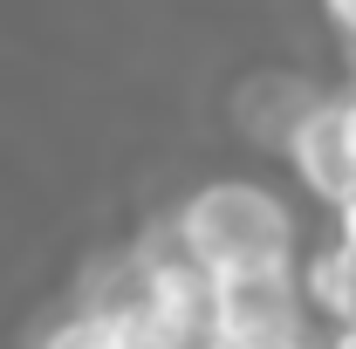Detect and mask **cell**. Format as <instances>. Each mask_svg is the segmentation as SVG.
I'll return each instance as SVG.
<instances>
[{"instance_id":"obj_7","label":"cell","mask_w":356,"mask_h":349,"mask_svg":"<svg viewBox=\"0 0 356 349\" xmlns=\"http://www.w3.org/2000/svg\"><path fill=\"white\" fill-rule=\"evenodd\" d=\"M336 219H343V240H350V247H356V192H350V199H343V206H336Z\"/></svg>"},{"instance_id":"obj_3","label":"cell","mask_w":356,"mask_h":349,"mask_svg":"<svg viewBox=\"0 0 356 349\" xmlns=\"http://www.w3.org/2000/svg\"><path fill=\"white\" fill-rule=\"evenodd\" d=\"M281 151H288L295 178L309 185L329 213L356 192V124H350V103L315 96L309 110H302V124L288 131V144H281Z\"/></svg>"},{"instance_id":"obj_5","label":"cell","mask_w":356,"mask_h":349,"mask_svg":"<svg viewBox=\"0 0 356 349\" xmlns=\"http://www.w3.org/2000/svg\"><path fill=\"white\" fill-rule=\"evenodd\" d=\"M42 349H124V336H117L110 308H76V315H62L42 336Z\"/></svg>"},{"instance_id":"obj_6","label":"cell","mask_w":356,"mask_h":349,"mask_svg":"<svg viewBox=\"0 0 356 349\" xmlns=\"http://www.w3.org/2000/svg\"><path fill=\"white\" fill-rule=\"evenodd\" d=\"M322 7H329V21H336V28L356 42V0H322Z\"/></svg>"},{"instance_id":"obj_8","label":"cell","mask_w":356,"mask_h":349,"mask_svg":"<svg viewBox=\"0 0 356 349\" xmlns=\"http://www.w3.org/2000/svg\"><path fill=\"white\" fill-rule=\"evenodd\" d=\"M350 124H356V96H350Z\"/></svg>"},{"instance_id":"obj_1","label":"cell","mask_w":356,"mask_h":349,"mask_svg":"<svg viewBox=\"0 0 356 349\" xmlns=\"http://www.w3.org/2000/svg\"><path fill=\"white\" fill-rule=\"evenodd\" d=\"M295 213L254 185V178H213L178 206V240L206 267H254V261H295Z\"/></svg>"},{"instance_id":"obj_4","label":"cell","mask_w":356,"mask_h":349,"mask_svg":"<svg viewBox=\"0 0 356 349\" xmlns=\"http://www.w3.org/2000/svg\"><path fill=\"white\" fill-rule=\"evenodd\" d=\"M302 281H309L315 315H329V322H356V247H350V240H336L329 254H315Z\"/></svg>"},{"instance_id":"obj_2","label":"cell","mask_w":356,"mask_h":349,"mask_svg":"<svg viewBox=\"0 0 356 349\" xmlns=\"http://www.w3.org/2000/svg\"><path fill=\"white\" fill-rule=\"evenodd\" d=\"M309 281L288 261L213 267V336L254 349H309Z\"/></svg>"}]
</instances>
